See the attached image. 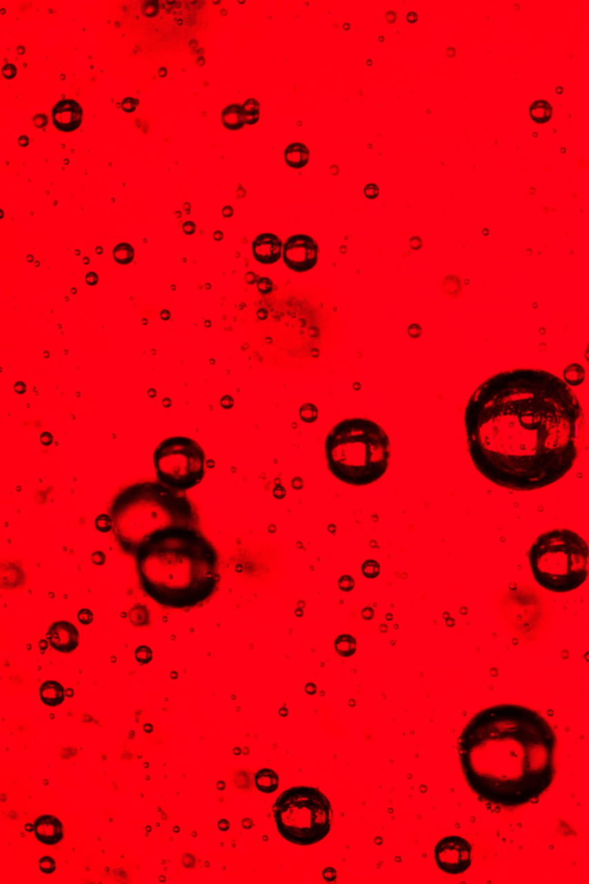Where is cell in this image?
Instances as JSON below:
<instances>
[{"mask_svg": "<svg viewBox=\"0 0 589 884\" xmlns=\"http://www.w3.org/2000/svg\"><path fill=\"white\" fill-rule=\"evenodd\" d=\"M583 411L564 380L541 369H511L486 379L465 408L475 469L503 489L530 492L568 475L583 441Z\"/></svg>", "mask_w": 589, "mask_h": 884, "instance_id": "6da1fadb", "label": "cell"}, {"mask_svg": "<svg viewBox=\"0 0 589 884\" xmlns=\"http://www.w3.org/2000/svg\"><path fill=\"white\" fill-rule=\"evenodd\" d=\"M458 756L475 796L495 807H521L540 799L554 783L557 736L533 708L494 705L465 725Z\"/></svg>", "mask_w": 589, "mask_h": 884, "instance_id": "7a4b0ae2", "label": "cell"}, {"mask_svg": "<svg viewBox=\"0 0 589 884\" xmlns=\"http://www.w3.org/2000/svg\"><path fill=\"white\" fill-rule=\"evenodd\" d=\"M143 593L168 611H191L211 600L221 584L218 549L199 527L153 534L135 556Z\"/></svg>", "mask_w": 589, "mask_h": 884, "instance_id": "3957f363", "label": "cell"}, {"mask_svg": "<svg viewBox=\"0 0 589 884\" xmlns=\"http://www.w3.org/2000/svg\"><path fill=\"white\" fill-rule=\"evenodd\" d=\"M108 513L119 548L130 556H135L139 548L159 531L201 524L197 508L187 495L154 480L122 487L113 496Z\"/></svg>", "mask_w": 589, "mask_h": 884, "instance_id": "277c9868", "label": "cell"}, {"mask_svg": "<svg viewBox=\"0 0 589 884\" xmlns=\"http://www.w3.org/2000/svg\"><path fill=\"white\" fill-rule=\"evenodd\" d=\"M330 473L347 485H372L385 475L392 460L388 434L378 423L350 417L332 427L325 440Z\"/></svg>", "mask_w": 589, "mask_h": 884, "instance_id": "5b68a950", "label": "cell"}, {"mask_svg": "<svg viewBox=\"0 0 589 884\" xmlns=\"http://www.w3.org/2000/svg\"><path fill=\"white\" fill-rule=\"evenodd\" d=\"M535 582L552 593L578 589L589 575V546L575 531L554 529L540 534L528 551Z\"/></svg>", "mask_w": 589, "mask_h": 884, "instance_id": "8992f818", "label": "cell"}, {"mask_svg": "<svg viewBox=\"0 0 589 884\" xmlns=\"http://www.w3.org/2000/svg\"><path fill=\"white\" fill-rule=\"evenodd\" d=\"M274 820L282 838L294 845H315L332 828L328 798L317 789L299 785L283 791L274 804Z\"/></svg>", "mask_w": 589, "mask_h": 884, "instance_id": "52a82bcc", "label": "cell"}, {"mask_svg": "<svg viewBox=\"0 0 589 884\" xmlns=\"http://www.w3.org/2000/svg\"><path fill=\"white\" fill-rule=\"evenodd\" d=\"M158 482L174 492L184 493L203 480L206 456L196 441L183 435L161 441L153 453Z\"/></svg>", "mask_w": 589, "mask_h": 884, "instance_id": "ba28073f", "label": "cell"}, {"mask_svg": "<svg viewBox=\"0 0 589 884\" xmlns=\"http://www.w3.org/2000/svg\"><path fill=\"white\" fill-rule=\"evenodd\" d=\"M434 858L443 873L459 875L471 867V844L461 836H448L435 845Z\"/></svg>", "mask_w": 589, "mask_h": 884, "instance_id": "9c48e42d", "label": "cell"}, {"mask_svg": "<svg viewBox=\"0 0 589 884\" xmlns=\"http://www.w3.org/2000/svg\"><path fill=\"white\" fill-rule=\"evenodd\" d=\"M320 249L316 239L306 234H294L283 244L282 258L288 270L306 273L313 270L319 262Z\"/></svg>", "mask_w": 589, "mask_h": 884, "instance_id": "30bf717a", "label": "cell"}, {"mask_svg": "<svg viewBox=\"0 0 589 884\" xmlns=\"http://www.w3.org/2000/svg\"><path fill=\"white\" fill-rule=\"evenodd\" d=\"M46 639L57 652L70 654L80 645V632L72 622L58 620L50 625Z\"/></svg>", "mask_w": 589, "mask_h": 884, "instance_id": "8fae6325", "label": "cell"}, {"mask_svg": "<svg viewBox=\"0 0 589 884\" xmlns=\"http://www.w3.org/2000/svg\"><path fill=\"white\" fill-rule=\"evenodd\" d=\"M83 118V108L75 99H61L52 108V124L58 132H75Z\"/></svg>", "mask_w": 589, "mask_h": 884, "instance_id": "7c38bea8", "label": "cell"}, {"mask_svg": "<svg viewBox=\"0 0 589 884\" xmlns=\"http://www.w3.org/2000/svg\"><path fill=\"white\" fill-rule=\"evenodd\" d=\"M253 258L263 265H273L279 262L283 251L280 237L274 233H261L252 242Z\"/></svg>", "mask_w": 589, "mask_h": 884, "instance_id": "4fadbf2b", "label": "cell"}, {"mask_svg": "<svg viewBox=\"0 0 589 884\" xmlns=\"http://www.w3.org/2000/svg\"><path fill=\"white\" fill-rule=\"evenodd\" d=\"M35 838L43 845L53 846L59 844L65 837L63 822L53 814L37 816L32 825Z\"/></svg>", "mask_w": 589, "mask_h": 884, "instance_id": "5bb4252c", "label": "cell"}, {"mask_svg": "<svg viewBox=\"0 0 589 884\" xmlns=\"http://www.w3.org/2000/svg\"><path fill=\"white\" fill-rule=\"evenodd\" d=\"M26 584V572L22 565L17 561L3 562L1 565V585L5 589L14 591L21 589Z\"/></svg>", "mask_w": 589, "mask_h": 884, "instance_id": "9a60e30c", "label": "cell"}, {"mask_svg": "<svg viewBox=\"0 0 589 884\" xmlns=\"http://www.w3.org/2000/svg\"><path fill=\"white\" fill-rule=\"evenodd\" d=\"M283 158L288 167L301 170L309 164L311 153L306 143L291 142L284 148Z\"/></svg>", "mask_w": 589, "mask_h": 884, "instance_id": "2e32d148", "label": "cell"}, {"mask_svg": "<svg viewBox=\"0 0 589 884\" xmlns=\"http://www.w3.org/2000/svg\"><path fill=\"white\" fill-rule=\"evenodd\" d=\"M39 697L43 704L48 707H58L65 700L66 691L59 682L54 680H46L39 687Z\"/></svg>", "mask_w": 589, "mask_h": 884, "instance_id": "e0dca14e", "label": "cell"}, {"mask_svg": "<svg viewBox=\"0 0 589 884\" xmlns=\"http://www.w3.org/2000/svg\"><path fill=\"white\" fill-rule=\"evenodd\" d=\"M220 119L223 127L230 132H237L246 125L242 104L239 103H232L222 108Z\"/></svg>", "mask_w": 589, "mask_h": 884, "instance_id": "ac0fdd59", "label": "cell"}, {"mask_svg": "<svg viewBox=\"0 0 589 884\" xmlns=\"http://www.w3.org/2000/svg\"><path fill=\"white\" fill-rule=\"evenodd\" d=\"M253 783L261 794H270L279 789L280 778L275 770L270 768H261L254 774Z\"/></svg>", "mask_w": 589, "mask_h": 884, "instance_id": "d6986e66", "label": "cell"}, {"mask_svg": "<svg viewBox=\"0 0 589 884\" xmlns=\"http://www.w3.org/2000/svg\"><path fill=\"white\" fill-rule=\"evenodd\" d=\"M127 621L134 628H149L152 623V614L146 605L136 602L127 611Z\"/></svg>", "mask_w": 589, "mask_h": 884, "instance_id": "ffe728a7", "label": "cell"}, {"mask_svg": "<svg viewBox=\"0 0 589 884\" xmlns=\"http://www.w3.org/2000/svg\"><path fill=\"white\" fill-rule=\"evenodd\" d=\"M528 115L532 121L537 125H543L552 119L554 108L547 99H537L533 103H530Z\"/></svg>", "mask_w": 589, "mask_h": 884, "instance_id": "44dd1931", "label": "cell"}, {"mask_svg": "<svg viewBox=\"0 0 589 884\" xmlns=\"http://www.w3.org/2000/svg\"><path fill=\"white\" fill-rule=\"evenodd\" d=\"M357 639L350 633H341L334 642V649L341 658H350L357 652Z\"/></svg>", "mask_w": 589, "mask_h": 884, "instance_id": "7402d4cb", "label": "cell"}, {"mask_svg": "<svg viewBox=\"0 0 589 884\" xmlns=\"http://www.w3.org/2000/svg\"><path fill=\"white\" fill-rule=\"evenodd\" d=\"M112 258L119 265H129L135 259V249L130 243H118L112 250Z\"/></svg>", "mask_w": 589, "mask_h": 884, "instance_id": "603a6c76", "label": "cell"}, {"mask_svg": "<svg viewBox=\"0 0 589 884\" xmlns=\"http://www.w3.org/2000/svg\"><path fill=\"white\" fill-rule=\"evenodd\" d=\"M585 369L582 368L581 365L577 364V363H572V364L568 365L564 369V371H563V380L570 387H577V386L581 385L582 382H585Z\"/></svg>", "mask_w": 589, "mask_h": 884, "instance_id": "cb8c5ba5", "label": "cell"}, {"mask_svg": "<svg viewBox=\"0 0 589 884\" xmlns=\"http://www.w3.org/2000/svg\"><path fill=\"white\" fill-rule=\"evenodd\" d=\"M246 125H256L260 119V103L256 98H248L242 104Z\"/></svg>", "mask_w": 589, "mask_h": 884, "instance_id": "d4e9b609", "label": "cell"}, {"mask_svg": "<svg viewBox=\"0 0 589 884\" xmlns=\"http://www.w3.org/2000/svg\"><path fill=\"white\" fill-rule=\"evenodd\" d=\"M319 411L313 403H304L301 409H299V417L304 423H313L318 418Z\"/></svg>", "mask_w": 589, "mask_h": 884, "instance_id": "484cf974", "label": "cell"}, {"mask_svg": "<svg viewBox=\"0 0 589 884\" xmlns=\"http://www.w3.org/2000/svg\"><path fill=\"white\" fill-rule=\"evenodd\" d=\"M134 656H135L136 662L139 663L141 666H146V665H149L152 661V649L150 646H139V647H136Z\"/></svg>", "mask_w": 589, "mask_h": 884, "instance_id": "4316f807", "label": "cell"}, {"mask_svg": "<svg viewBox=\"0 0 589 884\" xmlns=\"http://www.w3.org/2000/svg\"><path fill=\"white\" fill-rule=\"evenodd\" d=\"M380 563L375 560H366L361 564V573L368 579H375L380 575Z\"/></svg>", "mask_w": 589, "mask_h": 884, "instance_id": "83f0119b", "label": "cell"}, {"mask_svg": "<svg viewBox=\"0 0 589 884\" xmlns=\"http://www.w3.org/2000/svg\"><path fill=\"white\" fill-rule=\"evenodd\" d=\"M94 527L98 532L108 533L113 530V523L110 513H101L94 518Z\"/></svg>", "mask_w": 589, "mask_h": 884, "instance_id": "f1b7e54d", "label": "cell"}, {"mask_svg": "<svg viewBox=\"0 0 589 884\" xmlns=\"http://www.w3.org/2000/svg\"><path fill=\"white\" fill-rule=\"evenodd\" d=\"M39 868L44 875H51L57 870V861L52 856L46 854L39 860Z\"/></svg>", "mask_w": 589, "mask_h": 884, "instance_id": "f546056e", "label": "cell"}, {"mask_svg": "<svg viewBox=\"0 0 589 884\" xmlns=\"http://www.w3.org/2000/svg\"><path fill=\"white\" fill-rule=\"evenodd\" d=\"M199 860L197 856L191 852H183L180 856V866L184 870H194L198 866Z\"/></svg>", "mask_w": 589, "mask_h": 884, "instance_id": "4dcf8cb0", "label": "cell"}, {"mask_svg": "<svg viewBox=\"0 0 589 884\" xmlns=\"http://www.w3.org/2000/svg\"><path fill=\"white\" fill-rule=\"evenodd\" d=\"M337 585H339V587H340L342 592H351V591L355 589L356 582H355V579L352 576L343 575L341 576L340 578H339Z\"/></svg>", "mask_w": 589, "mask_h": 884, "instance_id": "1f68e13d", "label": "cell"}, {"mask_svg": "<svg viewBox=\"0 0 589 884\" xmlns=\"http://www.w3.org/2000/svg\"><path fill=\"white\" fill-rule=\"evenodd\" d=\"M94 620V613L89 608H81L80 611H77V621L80 622V625H91Z\"/></svg>", "mask_w": 589, "mask_h": 884, "instance_id": "d6a6232c", "label": "cell"}, {"mask_svg": "<svg viewBox=\"0 0 589 884\" xmlns=\"http://www.w3.org/2000/svg\"><path fill=\"white\" fill-rule=\"evenodd\" d=\"M139 106V101L137 98L126 97L122 99L121 108L126 113H134Z\"/></svg>", "mask_w": 589, "mask_h": 884, "instance_id": "836d02e7", "label": "cell"}, {"mask_svg": "<svg viewBox=\"0 0 589 884\" xmlns=\"http://www.w3.org/2000/svg\"><path fill=\"white\" fill-rule=\"evenodd\" d=\"M17 73L18 70L13 63H6L1 67V77H4L5 80H13L17 77Z\"/></svg>", "mask_w": 589, "mask_h": 884, "instance_id": "e575fe53", "label": "cell"}, {"mask_svg": "<svg viewBox=\"0 0 589 884\" xmlns=\"http://www.w3.org/2000/svg\"><path fill=\"white\" fill-rule=\"evenodd\" d=\"M90 560L92 562V564L101 567V565H104L106 563L108 558H106V554H105L104 551H96L91 554Z\"/></svg>", "mask_w": 589, "mask_h": 884, "instance_id": "d590c367", "label": "cell"}, {"mask_svg": "<svg viewBox=\"0 0 589 884\" xmlns=\"http://www.w3.org/2000/svg\"><path fill=\"white\" fill-rule=\"evenodd\" d=\"M196 229H197V226L192 220H187V222H184L182 224V230H183L186 235H192L196 233Z\"/></svg>", "mask_w": 589, "mask_h": 884, "instance_id": "8d00e7d4", "label": "cell"}, {"mask_svg": "<svg viewBox=\"0 0 589 884\" xmlns=\"http://www.w3.org/2000/svg\"><path fill=\"white\" fill-rule=\"evenodd\" d=\"M84 280H86V284H87L88 286H90V287H94V286H96V284H98V281H99V277H98V274L96 273V272H94V271H90V272H88V273L86 274V277H84Z\"/></svg>", "mask_w": 589, "mask_h": 884, "instance_id": "74e56055", "label": "cell"}, {"mask_svg": "<svg viewBox=\"0 0 589 884\" xmlns=\"http://www.w3.org/2000/svg\"><path fill=\"white\" fill-rule=\"evenodd\" d=\"M364 193H365V195H366V197L368 198H371V199L372 198H377L378 197V195H379L378 186H377V184H368V186L365 187Z\"/></svg>", "mask_w": 589, "mask_h": 884, "instance_id": "f35d334b", "label": "cell"}, {"mask_svg": "<svg viewBox=\"0 0 589 884\" xmlns=\"http://www.w3.org/2000/svg\"><path fill=\"white\" fill-rule=\"evenodd\" d=\"M323 880L327 881V882H333V881L337 880V872L332 867H328V868L323 870Z\"/></svg>", "mask_w": 589, "mask_h": 884, "instance_id": "ab89813d", "label": "cell"}, {"mask_svg": "<svg viewBox=\"0 0 589 884\" xmlns=\"http://www.w3.org/2000/svg\"><path fill=\"white\" fill-rule=\"evenodd\" d=\"M39 441H41V444H42L43 446H46V447H48L50 444H52V433H50V432H43V433L39 435Z\"/></svg>", "mask_w": 589, "mask_h": 884, "instance_id": "60d3db41", "label": "cell"}, {"mask_svg": "<svg viewBox=\"0 0 589 884\" xmlns=\"http://www.w3.org/2000/svg\"><path fill=\"white\" fill-rule=\"evenodd\" d=\"M220 406H221L223 409H230V408H232V406H234V399H232L230 395H225L222 397L221 401H220Z\"/></svg>", "mask_w": 589, "mask_h": 884, "instance_id": "b9f144b4", "label": "cell"}, {"mask_svg": "<svg viewBox=\"0 0 589 884\" xmlns=\"http://www.w3.org/2000/svg\"><path fill=\"white\" fill-rule=\"evenodd\" d=\"M375 611L372 607H365L364 609L361 611V618H364V620H368H368L375 618Z\"/></svg>", "mask_w": 589, "mask_h": 884, "instance_id": "7bdbcfd3", "label": "cell"}, {"mask_svg": "<svg viewBox=\"0 0 589 884\" xmlns=\"http://www.w3.org/2000/svg\"><path fill=\"white\" fill-rule=\"evenodd\" d=\"M14 392L19 395H22L27 392V385L23 382H17L14 384Z\"/></svg>", "mask_w": 589, "mask_h": 884, "instance_id": "ee69618b", "label": "cell"}, {"mask_svg": "<svg viewBox=\"0 0 589 884\" xmlns=\"http://www.w3.org/2000/svg\"><path fill=\"white\" fill-rule=\"evenodd\" d=\"M218 828L221 832H228L229 828H230V822L227 818H220L218 822Z\"/></svg>", "mask_w": 589, "mask_h": 884, "instance_id": "f6af8a7d", "label": "cell"}, {"mask_svg": "<svg viewBox=\"0 0 589 884\" xmlns=\"http://www.w3.org/2000/svg\"><path fill=\"white\" fill-rule=\"evenodd\" d=\"M273 495L275 496L277 499H283L284 496H286V489H284L282 486H281V487H277V489H273Z\"/></svg>", "mask_w": 589, "mask_h": 884, "instance_id": "bcb514c9", "label": "cell"}, {"mask_svg": "<svg viewBox=\"0 0 589 884\" xmlns=\"http://www.w3.org/2000/svg\"><path fill=\"white\" fill-rule=\"evenodd\" d=\"M29 142H30V141H29V137L27 135L20 136L18 139V144L21 146V148H27V146H29Z\"/></svg>", "mask_w": 589, "mask_h": 884, "instance_id": "7dc6e473", "label": "cell"}, {"mask_svg": "<svg viewBox=\"0 0 589 884\" xmlns=\"http://www.w3.org/2000/svg\"><path fill=\"white\" fill-rule=\"evenodd\" d=\"M160 318H161V320H163V322H165V320H170V311H168V310H163V311L160 313Z\"/></svg>", "mask_w": 589, "mask_h": 884, "instance_id": "c3c4849f", "label": "cell"}, {"mask_svg": "<svg viewBox=\"0 0 589 884\" xmlns=\"http://www.w3.org/2000/svg\"><path fill=\"white\" fill-rule=\"evenodd\" d=\"M213 239H214V241H217V242L221 241V239H223V234H222L221 230H215V232L213 233Z\"/></svg>", "mask_w": 589, "mask_h": 884, "instance_id": "681fc988", "label": "cell"}, {"mask_svg": "<svg viewBox=\"0 0 589 884\" xmlns=\"http://www.w3.org/2000/svg\"><path fill=\"white\" fill-rule=\"evenodd\" d=\"M587 360H588V364H589V344H588V349H587Z\"/></svg>", "mask_w": 589, "mask_h": 884, "instance_id": "f907efd6", "label": "cell"}]
</instances>
